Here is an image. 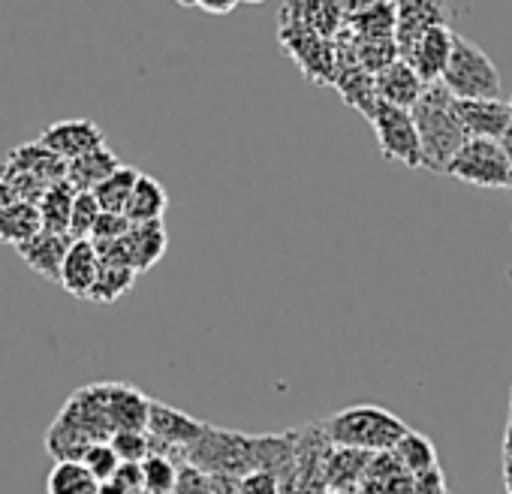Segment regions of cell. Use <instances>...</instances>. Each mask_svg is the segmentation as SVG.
Listing matches in <instances>:
<instances>
[{
  "mask_svg": "<svg viewBox=\"0 0 512 494\" xmlns=\"http://www.w3.org/2000/svg\"><path fill=\"white\" fill-rule=\"evenodd\" d=\"M293 434H238L208 425L205 434L184 452L175 455L178 464H190L208 476H247L253 470L278 473L281 464H293Z\"/></svg>",
  "mask_w": 512,
  "mask_h": 494,
  "instance_id": "6da1fadb",
  "label": "cell"
},
{
  "mask_svg": "<svg viewBox=\"0 0 512 494\" xmlns=\"http://www.w3.org/2000/svg\"><path fill=\"white\" fill-rule=\"evenodd\" d=\"M413 121L422 142V169L446 175L449 163L470 139L455 112V97L443 85H428L413 106Z\"/></svg>",
  "mask_w": 512,
  "mask_h": 494,
  "instance_id": "7a4b0ae2",
  "label": "cell"
},
{
  "mask_svg": "<svg viewBox=\"0 0 512 494\" xmlns=\"http://www.w3.org/2000/svg\"><path fill=\"white\" fill-rule=\"evenodd\" d=\"M410 428L389 410L374 404H356L341 413H335L326 422V434L341 449L356 452H395V446L404 440Z\"/></svg>",
  "mask_w": 512,
  "mask_h": 494,
  "instance_id": "3957f363",
  "label": "cell"
},
{
  "mask_svg": "<svg viewBox=\"0 0 512 494\" xmlns=\"http://www.w3.org/2000/svg\"><path fill=\"white\" fill-rule=\"evenodd\" d=\"M455 100H500V70L494 67V61L485 55L482 46H476L473 40L455 34V46H452V58L449 67L443 73L440 82Z\"/></svg>",
  "mask_w": 512,
  "mask_h": 494,
  "instance_id": "277c9868",
  "label": "cell"
},
{
  "mask_svg": "<svg viewBox=\"0 0 512 494\" xmlns=\"http://www.w3.org/2000/svg\"><path fill=\"white\" fill-rule=\"evenodd\" d=\"M446 175L458 178L464 184H473V187L506 190L509 187V157H506L503 142L467 139V145L449 163Z\"/></svg>",
  "mask_w": 512,
  "mask_h": 494,
  "instance_id": "5b68a950",
  "label": "cell"
},
{
  "mask_svg": "<svg viewBox=\"0 0 512 494\" xmlns=\"http://www.w3.org/2000/svg\"><path fill=\"white\" fill-rule=\"evenodd\" d=\"M371 124H374L377 145H380L386 160H398V163H404L410 169L422 166V142H419V130H416V121H413L410 109L380 103Z\"/></svg>",
  "mask_w": 512,
  "mask_h": 494,
  "instance_id": "8992f818",
  "label": "cell"
},
{
  "mask_svg": "<svg viewBox=\"0 0 512 494\" xmlns=\"http://www.w3.org/2000/svg\"><path fill=\"white\" fill-rule=\"evenodd\" d=\"M205 422L187 416L184 410H175L163 401L151 398V416H148V437L154 443V452L163 455H178L184 449H190L202 434H205Z\"/></svg>",
  "mask_w": 512,
  "mask_h": 494,
  "instance_id": "52a82bcc",
  "label": "cell"
},
{
  "mask_svg": "<svg viewBox=\"0 0 512 494\" xmlns=\"http://www.w3.org/2000/svg\"><path fill=\"white\" fill-rule=\"evenodd\" d=\"M40 145H46L61 160L73 163V160L103 148L106 136H103L97 121H91V118H70V121H55L52 127H46L40 133Z\"/></svg>",
  "mask_w": 512,
  "mask_h": 494,
  "instance_id": "ba28073f",
  "label": "cell"
},
{
  "mask_svg": "<svg viewBox=\"0 0 512 494\" xmlns=\"http://www.w3.org/2000/svg\"><path fill=\"white\" fill-rule=\"evenodd\" d=\"M281 34H293V40L281 37L290 55L299 61V67L311 76V82H332L338 67H335V49L326 43V37L302 28V25H284Z\"/></svg>",
  "mask_w": 512,
  "mask_h": 494,
  "instance_id": "9c48e42d",
  "label": "cell"
},
{
  "mask_svg": "<svg viewBox=\"0 0 512 494\" xmlns=\"http://www.w3.org/2000/svg\"><path fill=\"white\" fill-rule=\"evenodd\" d=\"M437 25H446V10L443 4H431V0H404L398 4L395 16V49L398 58L407 61L416 43Z\"/></svg>",
  "mask_w": 512,
  "mask_h": 494,
  "instance_id": "30bf717a",
  "label": "cell"
},
{
  "mask_svg": "<svg viewBox=\"0 0 512 494\" xmlns=\"http://www.w3.org/2000/svg\"><path fill=\"white\" fill-rule=\"evenodd\" d=\"M455 112L470 139L503 142L512 133V103L503 100H455Z\"/></svg>",
  "mask_w": 512,
  "mask_h": 494,
  "instance_id": "8fae6325",
  "label": "cell"
},
{
  "mask_svg": "<svg viewBox=\"0 0 512 494\" xmlns=\"http://www.w3.org/2000/svg\"><path fill=\"white\" fill-rule=\"evenodd\" d=\"M452 46H455V31L449 25H437L416 43L407 64L416 70V76L425 85H440L452 58Z\"/></svg>",
  "mask_w": 512,
  "mask_h": 494,
  "instance_id": "7c38bea8",
  "label": "cell"
},
{
  "mask_svg": "<svg viewBox=\"0 0 512 494\" xmlns=\"http://www.w3.org/2000/svg\"><path fill=\"white\" fill-rule=\"evenodd\" d=\"M374 82H377V97H380V103H389V106H398V109H410L413 112V106L422 100V94H425V82L416 76V70L407 64V61H392L386 70H380L377 76H374Z\"/></svg>",
  "mask_w": 512,
  "mask_h": 494,
  "instance_id": "4fadbf2b",
  "label": "cell"
},
{
  "mask_svg": "<svg viewBox=\"0 0 512 494\" xmlns=\"http://www.w3.org/2000/svg\"><path fill=\"white\" fill-rule=\"evenodd\" d=\"M97 275H100V254L91 238L85 241H73L70 254L64 260V269H61V287L73 296V299H88L94 284H97Z\"/></svg>",
  "mask_w": 512,
  "mask_h": 494,
  "instance_id": "5bb4252c",
  "label": "cell"
},
{
  "mask_svg": "<svg viewBox=\"0 0 512 494\" xmlns=\"http://www.w3.org/2000/svg\"><path fill=\"white\" fill-rule=\"evenodd\" d=\"M73 247V238L70 235H55V232H40L34 241L22 244L19 247V257L28 263V269H34L37 275H43L46 281H61V269H64V260Z\"/></svg>",
  "mask_w": 512,
  "mask_h": 494,
  "instance_id": "9a60e30c",
  "label": "cell"
},
{
  "mask_svg": "<svg viewBox=\"0 0 512 494\" xmlns=\"http://www.w3.org/2000/svg\"><path fill=\"white\" fill-rule=\"evenodd\" d=\"M166 247H169V232H166L163 220L139 223L124 235V251H127L130 269L136 275H145L148 269H154L166 257Z\"/></svg>",
  "mask_w": 512,
  "mask_h": 494,
  "instance_id": "2e32d148",
  "label": "cell"
},
{
  "mask_svg": "<svg viewBox=\"0 0 512 494\" xmlns=\"http://www.w3.org/2000/svg\"><path fill=\"white\" fill-rule=\"evenodd\" d=\"M151 398L130 383H109V422L112 431H148Z\"/></svg>",
  "mask_w": 512,
  "mask_h": 494,
  "instance_id": "e0dca14e",
  "label": "cell"
},
{
  "mask_svg": "<svg viewBox=\"0 0 512 494\" xmlns=\"http://www.w3.org/2000/svg\"><path fill=\"white\" fill-rule=\"evenodd\" d=\"M335 88L341 91V97L356 109L362 112L368 121L377 115V106H380V97H377V82L368 70H362L356 64V58L350 61H341L338 73H335Z\"/></svg>",
  "mask_w": 512,
  "mask_h": 494,
  "instance_id": "ac0fdd59",
  "label": "cell"
},
{
  "mask_svg": "<svg viewBox=\"0 0 512 494\" xmlns=\"http://www.w3.org/2000/svg\"><path fill=\"white\" fill-rule=\"evenodd\" d=\"M4 160H7L10 166H16V169L28 172L31 178H37V181L46 184V187H52V184H58V181H67V160H61V157L52 154L46 145H40V139L13 148Z\"/></svg>",
  "mask_w": 512,
  "mask_h": 494,
  "instance_id": "d6986e66",
  "label": "cell"
},
{
  "mask_svg": "<svg viewBox=\"0 0 512 494\" xmlns=\"http://www.w3.org/2000/svg\"><path fill=\"white\" fill-rule=\"evenodd\" d=\"M124 163L118 160V154L112 148H97L73 163H67V181L73 184L76 193H94L103 181H109Z\"/></svg>",
  "mask_w": 512,
  "mask_h": 494,
  "instance_id": "ffe728a7",
  "label": "cell"
},
{
  "mask_svg": "<svg viewBox=\"0 0 512 494\" xmlns=\"http://www.w3.org/2000/svg\"><path fill=\"white\" fill-rule=\"evenodd\" d=\"M40 232H43V214L31 202L19 199L16 205H10L4 214H0V241L16 247V251L22 244L34 241Z\"/></svg>",
  "mask_w": 512,
  "mask_h": 494,
  "instance_id": "44dd1931",
  "label": "cell"
},
{
  "mask_svg": "<svg viewBox=\"0 0 512 494\" xmlns=\"http://www.w3.org/2000/svg\"><path fill=\"white\" fill-rule=\"evenodd\" d=\"M166 208H169V193H166V187H163L157 178H151V175L142 172L139 181H136L133 199H130V205H127V220H130L133 226H139V223H157V220H163Z\"/></svg>",
  "mask_w": 512,
  "mask_h": 494,
  "instance_id": "7402d4cb",
  "label": "cell"
},
{
  "mask_svg": "<svg viewBox=\"0 0 512 494\" xmlns=\"http://www.w3.org/2000/svg\"><path fill=\"white\" fill-rule=\"evenodd\" d=\"M103 482L82 461H55L46 479V494H100Z\"/></svg>",
  "mask_w": 512,
  "mask_h": 494,
  "instance_id": "603a6c76",
  "label": "cell"
},
{
  "mask_svg": "<svg viewBox=\"0 0 512 494\" xmlns=\"http://www.w3.org/2000/svg\"><path fill=\"white\" fill-rule=\"evenodd\" d=\"M76 190L70 181H58L46 190V196L40 199V214H43V229L55 232V235H70V217H73V202H76Z\"/></svg>",
  "mask_w": 512,
  "mask_h": 494,
  "instance_id": "cb8c5ba5",
  "label": "cell"
},
{
  "mask_svg": "<svg viewBox=\"0 0 512 494\" xmlns=\"http://www.w3.org/2000/svg\"><path fill=\"white\" fill-rule=\"evenodd\" d=\"M139 169L133 166H121L109 181H103L94 196L100 202V211L103 214H127V205L133 199V190H136V181H139Z\"/></svg>",
  "mask_w": 512,
  "mask_h": 494,
  "instance_id": "d4e9b609",
  "label": "cell"
},
{
  "mask_svg": "<svg viewBox=\"0 0 512 494\" xmlns=\"http://www.w3.org/2000/svg\"><path fill=\"white\" fill-rule=\"evenodd\" d=\"M392 455L398 458V464H401L404 470L413 473V479H416V476H425V473H431V470H437V452H434V443H431L425 434L407 431L404 440L395 446Z\"/></svg>",
  "mask_w": 512,
  "mask_h": 494,
  "instance_id": "484cf974",
  "label": "cell"
},
{
  "mask_svg": "<svg viewBox=\"0 0 512 494\" xmlns=\"http://www.w3.org/2000/svg\"><path fill=\"white\" fill-rule=\"evenodd\" d=\"M136 284V272L127 269V266H106L100 263V275H97V284L88 296V302H100V305H112L118 302L124 293H130Z\"/></svg>",
  "mask_w": 512,
  "mask_h": 494,
  "instance_id": "4316f807",
  "label": "cell"
},
{
  "mask_svg": "<svg viewBox=\"0 0 512 494\" xmlns=\"http://www.w3.org/2000/svg\"><path fill=\"white\" fill-rule=\"evenodd\" d=\"M181 476V464L172 455L163 452H151L142 461V479H145V491L148 494H172Z\"/></svg>",
  "mask_w": 512,
  "mask_h": 494,
  "instance_id": "83f0119b",
  "label": "cell"
},
{
  "mask_svg": "<svg viewBox=\"0 0 512 494\" xmlns=\"http://www.w3.org/2000/svg\"><path fill=\"white\" fill-rule=\"evenodd\" d=\"M100 202L94 193H79L76 202H73V217H70V238L73 241H85L91 238L97 220H100Z\"/></svg>",
  "mask_w": 512,
  "mask_h": 494,
  "instance_id": "f1b7e54d",
  "label": "cell"
},
{
  "mask_svg": "<svg viewBox=\"0 0 512 494\" xmlns=\"http://www.w3.org/2000/svg\"><path fill=\"white\" fill-rule=\"evenodd\" d=\"M109 443L118 452L121 464H142L154 452V443H151L148 431H118V434H112Z\"/></svg>",
  "mask_w": 512,
  "mask_h": 494,
  "instance_id": "f546056e",
  "label": "cell"
},
{
  "mask_svg": "<svg viewBox=\"0 0 512 494\" xmlns=\"http://www.w3.org/2000/svg\"><path fill=\"white\" fill-rule=\"evenodd\" d=\"M82 464L97 476V482H112L115 473L121 470V458H118V452L112 449V443H94V446L85 452Z\"/></svg>",
  "mask_w": 512,
  "mask_h": 494,
  "instance_id": "4dcf8cb0",
  "label": "cell"
},
{
  "mask_svg": "<svg viewBox=\"0 0 512 494\" xmlns=\"http://www.w3.org/2000/svg\"><path fill=\"white\" fill-rule=\"evenodd\" d=\"M130 229H133V223L127 220V214H100V220H97V226L91 232V241L94 244L121 241Z\"/></svg>",
  "mask_w": 512,
  "mask_h": 494,
  "instance_id": "1f68e13d",
  "label": "cell"
},
{
  "mask_svg": "<svg viewBox=\"0 0 512 494\" xmlns=\"http://www.w3.org/2000/svg\"><path fill=\"white\" fill-rule=\"evenodd\" d=\"M238 494H281V479L272 470H253L238 479Z\"/></svg>",
  "mask_w": 512,
  "mask_h": 494,
  "instance_id": "d6a6232c",
  "label": "cell"
},
{
  "mask_svg": "<svg viewBox=\"0 0 512 494\" xmlns=\"http://www.w3.org/2000/svg\"><path fill=\"white\" fill-rule=\"evenodd\" d=\"M172 494H214L211 476L190 467V464H181V476H178V485H175Z\"/></svg>",
  "mask_w": 512,
  "mask_h": 494,
  "instance_id": "836d02e7",
  "label": "cell"
},
{
  "mask_svg": "<svg viewBox=\"0 0 512 494\" xmlns=\"http://www.w3.org/2000/svg\"><path fill=\"white\" fill-rule=\"evenodd\" d=\"M181 7H196L208 16H229L235 7H241L238 0H196V4H181Z\"/></svg>",
  "mask_w": 512,
  "mask_h": 494,
  "instance_id": "e575fe53",
  "label": "cell"
},
{
  "mask_svg": "<svg viewBox=\"0 0 512 494\" xmlns=\"http://www.w3.org/2000/svg\"><path fill=\"white\" fill-rule=\"evenodd\" d=\"M16 202H19V196L10 190V184H7V181H0V214H4V211H7L10 205H16Z\"/></svg>",
  "mask_w": 512,
  "mask_h": 494,
  "instance_id": "d590c367",
  "label": "cell"
},
{
  "mask_svg": "<svg viewBox=\"0 0 512 494\" xmlns=\"http://www.w3.org/2000/svg\"><path fill=\"white\" fill-rule=\"evenodd\" d=\"M503 458H506V464H512V422L506 425V443H503Z\"/></svg>",
  "mask_w": 512,
  "mask_h": 494,
  "instance_id": "8d00e7d4",
  "label": "cell"
},
{
  "mask_svg": "<svg viewBox=\"0 0 512 494\" xmlns=\"http://www.w3.org/2000/svg\"><path fill=\"white\" fill-rule=\"evenodd\" d=\"M503 148H506V157H509V190H512V133L503 139Z\"/></svg>",
  "mask_w": 512,
  "mask_h": 494,
  "instance_id": "74e56055",
  "label": "cell"
},
{
  "mask_svg": "<svg viewBox=\"0 0 512 494\" xmlns=\"http://www.w3.org/2000/svg\"><path fill=\"white\" fill-rule=\"evenodd\" d=\"M503 479H506V494H512V464L503 467Z\"/></svg>",
  "mask_w": 512,
  "mask_h": 494,
  "instance_id": "f35d334b",
  "label": "cell"
},
{
  "mask_svg": "<svg viewBox=\"0 0 512 494\" xmlns=\"http://www.w3.org/2000/svg\"><path fill=\"white\" fill-rule=\"evenodd\" d=\"M506 278H509V287H512V269H509V272H506Z\"/></svg>",
  "mask_w": 512,
  "mask_h": 494,
  "instance_id": "ab89813d",
  "label": "cell"
},
{
  "mask_svg": "<svg viewBox=\"0 0 512 494\" xmlns=\"http://www.w3.org/2000/svg\"><path fill=\"white\" fill-rule=\"evenodd\" d=\"M509 422H512V416H509Z\"/></svg>",
  "mask_w": 512,
  "mask_h": 494,
  "instance_id": "60d3db41",
  "label": "cell"
}]
</instances>
